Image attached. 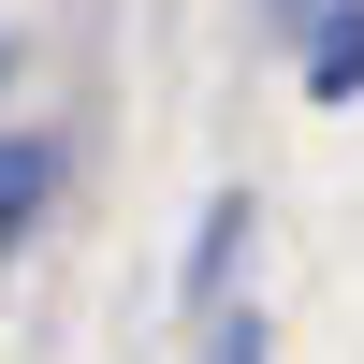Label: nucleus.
<instances>
[{
  "label": "nucleus",
  "instance_id": "nucleus-1",
  "mask_svg": "<svg viewBox=\"0 0 364 364\" xmlns=\"http://www.w3.org/2000/svg\"><path fill=\"white\" fill-rule=\"evenodd\" d=\"M44 190H58V146L15 132V146H0V233H29V204H44Z\"/></svg>",
  "mask_w": 364,
  "mask_h": 364
},
{
  "label": "nucleus",
  "instance_id": "nucleus-2",
  "mask_svg": "<svg viewBox=\"0 0 364 364\" xmlns=\"http://www.w3.org/2000/svg\"><path fill=\"white\" fill-rule=\"evenodd\" d=\"M233 248H248V190L204 204V233H190V291H219V277H233Z\"/></svg>",
  "mask_w": 364,
  "mask_h": 364
},
{
  "label": "nucleus",
  "instance_id": "nucleus-3",
  "mask_svg": "<svg viewBox=\"0 0 364 364\" xmlns=\"http://www.w3.org/2000/svg\"><path fill=\"white\" fill-rule=\"evenodd\" d=\"M306 87H321V102H350V87H364V0H350V15L306 44Z\"/></svg>",
  "mask_w": 364,
  "mask_h": 364
},
{
  "label": "nucleus",
  "instance_id": "nucleus-4",
  "mask_svg": "<svg viewBox=\"0 0 364 364\" xmlns=\"http://www.w3.org/2000/svg\"><path fill=\"white\" fill-rule=\"evenodd\" d=\"M262 15H277V29H291V44H321V29H336V15H350V0H262Z\"/></svg>",
  "mask_w": 364,
  "mask_h": 364
},
{
  "label": "nucleus",
  "instance_id": "nucleus-5",
  "mask_svg": "<svg viewBox=\"0 0 364 364\" xmlns=\"http://www.w3.org/2000/svg\"><path fill=\"white\" fill-rule=\"evenodd\" d=\"M204 364H262V321H219V336H204Z\"/></svg>",
  "mask_w": 364,
  "mask_h": 364
}]
</instances>
